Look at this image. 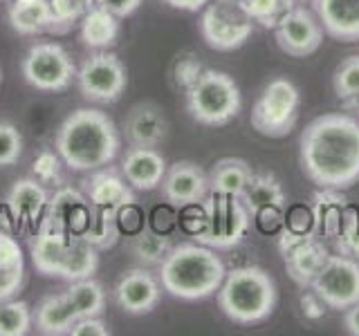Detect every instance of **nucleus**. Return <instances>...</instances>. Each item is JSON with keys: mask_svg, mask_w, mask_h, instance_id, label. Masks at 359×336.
<instances>
[{"mask_svg": "<svg viewBox=\"0 0 359 336\" xmlns=\"http://www.w3.org/2000/svg\"><path fill=\"white\" fill-rule=\"evenodd\" d=\"M48 190L36 177H22L16 179L14 186L7 193V206L11 216L20 222H34L48 206Z\"/></svg>", "mask_w": 359, "mask_h": 336, "instance_id": "nucleus-23", "label": "nucleus"}, {"mask_svg": "<svg viewBox=\"0 0 359 336\" xmlns=\"http://www.w3.org/2000/svg\"><path fill=\"white\" fill-rule=\"evenodd\" d=\"M278 251L283 255L287 276L303 289L312 285L330 258L328 246L317 233H294L285 227L278 233Z\"/></svg>", "mask_w": 359, "mask_h": 336, "instance_id": "nucleus-12", "label": "nucleus"}, {"mask_svg": "<svg viewBox=\"0 0 359 336\" xmlns=\"http://www.w3.org/2000/svg\"><path fill=\"white\" fill-rule=\"evenodd\" d=\"M187 110L202 126H227L238 117L243 97L227 72L205 70L198 81L187 90Z\"/></svg>", "mask_w": 359, "mask_h": 336, "instance_id": "nucleus-7", "label": "nucleus"}, {"mask_svg": "<svg viewBox=\"0 0 359 336\" xmlns=\"http://www.w3.org/2000/svg\"><path fill=\"white\" fill-rule=\"evenodd\" d=\"M162 298V283L160 278L153 276L149 269L137 267L126 272L115 287L117 305L133 316H144L151 314Z\"/></svg>", "mask_w": 359, "mask_h": 336, "instance_id": "nucleus-17", "label": "nucleus"}, {"mask_svg": "<svg viewBox=\"0 0 359 336\" xmlns=\"http://www.w3.org/2000/svg\"><path fill=\"white\" fill-rule=\"evenodd\" d=\"M25 283V255L22 246L9 233L0 231V300L14 298Z\"/></svg>", "mask_w": 359, "mask_h": 336, "instance_id": "nucleus-26", "label": "nucleus"}, {"mask_svg": "<svg viewBox=\"0 0 359 336\" xmlns=\"http://www.w3.org/2000/svg\"><path fill=\"white\" fill-rule=\"evenodd\" d=\"M285 229L294 233H314V218H312V206L306 204H294L285 213Z\"/></svg>", "mask_w": 359, "mask_h": 336, "instance_id": "nucleus-41", "label": "nucleus"}, {"mask_svg": "<svg viewBox=\"0 0 359 336\" xmlns=\"http://www.w3.org/2000/svg\"><path fill=\"white\" fill-rule=\"evenodd\" d=\"M7 18L20 36H39L52 27V5L50 0H11Z\"/></svg>", "mask_w": 359, "mask_h": 336, "instance_id": "nucleus-24", "label": "nucleus"}, {"mask_svg": "<svg viewBox=\"0 0 359 336\" xmlns=\"http://www.w3.org/2000/svg\"><path fill=\"white\" fill-rule=\"evenodd\" d=\"M65 296L70 300L76 318L101 316L106 309V291L93 276L72 280L70 287L65 289Z\"/></svg>", "mask_w": 359, "mask_h": 336, "instance_id": "nucleus-30", "label": "nucleus"}, {"mask_svg": "<svg viewBox=\"0 0 359 336\" xmlns=\"http://www.w3.org/2000/svg\"><path fill=\"white\" fill-rule=\"evenodd\" d=\"M357 115H359V108H357Z\"/></svg>", "mask_w": 359, "mask_h": 336, "instance_id": "nucleus-48", "label": "nucleus"}, {"mask_svg": "<svg viewBox=\"0 0 359 336\" xmlns=\"http://www.w3.org/2000/svg\"><path fill=\"white\" fill-rule=\"evenodd\" d=\"M173 249V242L166 233L153 231V229H142L128 240V251L130 255L144 267H160L162 260Z\"/></svg>", "mask_w": 359, "mask_h": 336, "instance_id": "nucleus-31", "label": "nucleus"}, {"mask_svg": "<svg viewBox=\"0 0 359 336\" xmlns=\"http://www.w3.org/2000/svg\"><path fill=\"white\" fill-rule=\"evenodd\" d=\"M90 211H93V204H90L83 190L74 186H59L48 200L39 229L83 235L90 220Z\"/></svg>", "mask_w": 359, "mask_h": 336, "instance_id": "nucleus-15", "label": "nucleus"}, {"mask_svg": "<svg viewBox=\"0 0 359 336\" xmlns=\"http://www.w3.org/2000/svg\"><path fill=\"white\" fill-rule=\"evenodd\" d=\"M52 5V27L50 31L63 34L70 29L74 22L81 20L97 3L95 0H50Z\"/></svg>", "mask_w": 359, "mask_h": 336, "instance_id": "nucleus-37", "label": "nucleus"}, {"mask_svg": "<svg viewBox=\"0 0 359 336\" xmlns=\"http://www.w3.org/2000/svg\"><path fill=\"white\" fill-rule=\"evenodd\" d=\"M202 72H205V67H202V63L198 61V56L191 52H184V54H180L173 63V83H175V88L187 92V90L198 81V76Z\"/></svg>", "mask_w": 359, "mask_h": 336, "instance_id": "nucleus-39", "label": "nucleus"}, {"mask_svg": "<svg viewBox=\"0 0 359 336\" xmlns=\"http://www.w3.org/2000/svg\"><path fill=\"white\" fill-rule=\"evenodd\" d=\"M312 11L328 36L344 43L359 41V0H312Z\"/></svg>", "mask_w": 359, "mask_h": 336, "instance_id": "nucleus-21", "label": "nucleus"}, {"mask_svg": "<svg viewBox=\"0 0 359 336\" xmlns=\"http://www.w3.org/2000/svg\"><path fill=\"white\" fill-rule=\"evenodd\" d=\"M276 45L287 56L294 59H306L314 54L323 43V25L319 16L310 11L308 7L297 5L287 16L274 27Z\"/></svg>", "mask_w": 359, "mask_h": 336, "instance_id": "nucleus-14", "label": "nucleus"}, {"mask_svg": "<svg viewBox=\"0 0 359 336\" xmlns=\"http://www.w3.org/2000/svg\"><path fill=\"white\" fill-rule=\"evenodd\" d=\"M76 83L81 94L93 104H115L128 83L126 65L112 52H97L76 70Z\"/></svg>", "mask_w": 359, "mask_h": 336, "instance_id": "nucleus-11", "label": "nucleus"}, {"mask_svg": "<svg viewBox=\"0 0 359 336\" xmlns=\"http://www.w3.org/2000/svg\"><path fill=\"white\" fill-rule=\"evenodd\" d=\"M299 160L319 188H351L359 182V121L330 112L312 119L301 132Z\"/></svg>", "mask_w": 359, "mask_h": 336, "instance_id": "nucleus-1", "label": "nucleus"}, {"mask_svg": "<svg viewBox=\"0 0 359 336\" xmlns=\"http://www.w3.org/2000/svg\"><path fill=\"white\" fill-rule=\"evenodd\" d=\"M121 173L135 190H155L162 184L166 162L155 148L130 146L121 157Z\"/></svg>", "mask_w": 359, "mask_h": 336, "instance_id": "nucleus-20", "label": "nucleus"}, {"mask_svg": "<svg viewBox=\"0 0 359 336\" xmlns=\"http://www.w3.org/2000/svg\"><path fill=\"white\" fill-rule=\"evenodd\" d=\"M344 328L351 334L359 336V300L348 309H344Z\"/></svg>", "mask_w": 359, "mask_h": 336, "instance_id": "nucleus-46", "label": "nucleus"}, {"mask_svg": "<svg viewBox=\"0 0 359 336\" xmlns=\"http://www.w3.org/2000/svg\"><path fill=\"white\" fill-rule=\"evenodd\" d=\"M160 186L168 204L187 209L191 204H200L209 195V173H205V168L196 162H175L166 166Z\"/></svg>", "mask_w": 359, "mask_h": 336, "instance_id": "nucleus-16", "label": "nucleus"}, {"mask_svg": "<svg viewBox=\"0 0 359 336\" xmlns=\"http://www.w3.org/2000/svg\"><path fill=\"white\" fill-rule=\"evenodd\" d=\"M332 244L337 253L359 260V206L357 204L348 202V206L344 209L341 229L332 238Z\"/></svg>", "mask_w": 359, "mask_h": 336, "instance_id": "nucleus-36", "label": "nucleus"}, {"mask_svg": "<svg viewBox=\"0 0 359 336\" xmlns=\"http://www.w3.org/2000/svg\"><path fill=\"white\" fill-rule=\"evenodd\" d=\"M99 7L108 9L110 14H115L117 18H126L140 9L142 0H95Z\"/></svg>", "mask_w": 359, "mask_h": 336, "instance_id": "nucleus-45", "label": "nucleus"}, {"mask_svg": "<svg viewBox=\"0 0 359 336\" xmlns=\"http://www.w3.org/2000/svg\"><path fill=\"white\" fill-rule=\"evenodd\" d=\"M54 146L67 168L76 173H90L115 160L121 141L115 121L106 112L79 108L61 123Z\"/></svg>", "mask_w": 359, "mask_h": 336, "instance_id": "nucleus-2", "label": "nucleus"}, {"mask_svg": "<svg viewBox=\"0 0 359 336\" xmlns=\"http://www.w3.org/2000/svg\"><path fill=\"white\" fill-rule=\"evenodd\" d=\"M241 200L250 216L263 209H285V190L272 173H254Z\"/></svg>", "mask_w": 359, "mask_h": 336, "instance_id": "nucleus-29", "label": "nucleus"}, {"mask_svg": "<svg viewBox=\"0 0 359 336\" xmlns=\"http://www.w3.org/2000/svg\"><path fill=\"white\" fill-rule=\"evenodd\" d=\"M254 31V20L243 0H209L200 18V34L211 50L233 52L243 48Z\"/></svg>", "mask_w": 359, "mask_h": 336, "instance_id": "nucleus-9", "label": "nucleus"}, {"mask_svg": "<svg viewBox=\"0 0 359 336\" xmlns=\"http://www.w3.org/2000/svg\"><path fill=\"white\" fill-rule=\"evenodd\" d=\"M83 238L97 246L99 251L110 249L119 240V211L110 206H95L90 211L88 227L83 231Z\"/></svg>", "mask_w": 359, "mask_h": 336, "instance_id": "nucleus-32", "label": "nucleus"}, {"mask_svg": "<svg viewBox=\"0 0 359 336\" xmlns=\"http://www.w3.org/2000/svg\"><path fill=\"white\" fill-rule=\"evenodd\" d=\"M198 209V227L191 235L196 242L211 249H233L245 240L252 227V216L241 197L209 190Z\"/></svg>", "mask_w": 359, "mask_h": 336, "instance_id": "nucleus-6", "label": "nucleus"}, {"mask_svg": "<svg viewBox=\"0 0 359 336\" xmlns=\"http://www.w3.org/2000/svg\"><path fill=\"white\" fill-rule=\"evenodd\" d=\"M168 7L173 9H182V11H198L205 7L209 0H164Z\"/></svg>", "mask_w": 359, "mask_h": 336, "instance_id": "nucleus-47", "label": "nucleus"}, {"mask_svg": "<svg viewBox=\"0 0 359 336\" xmlns=\"http://www.w3.org/2000/svg\"><path fill=\"white\" fill-rule=\"evenodd\" d=\"M332 90L346 110L359 108V54L344 59L332 74Z\"/></svg>", "mask_w": 359, "mask_h": 336, "instance_id": "nucleus-33", "label": "nucleus"}, {"mask_svg": "<svg viewBox=\"0 0 359 336\" xmlns=\"http://www.w3.org/2000/svg\"><path fill=\"white\" fill-rule=\"evenodd\" d=\"M299 305H301V314L306 316V321H321L330 309L328 305H325V300L312 287H308L306 294H301Z\"/></svg>", "mask_w": 359, "mask_h": 336, "instance_id": "nucleus-43", "label": "nucleus"}, {"mask_svg": "<svg viewBox=\"0 0 359 336\" xmlns=\"http://www.w3.org/2000/svg\"><path fill=\"white\" fill-rule=\"evenodd\" d=\"M32 175L41 184H54L59 186L63 179V160L56 150H41L36 160L32 162Z\"/></svg>", "mask_w": 359, "mask_h": 336, "instance_id": "nucleus-38", "label": "nucleus"}, {"mask_svg": "<svg viewBox=\"0 0 359 336\" xmlns=\"http://www.w3.org/2000/svg\"><path fill=\"white\" fill-rule=\"evenodd\" d=\"M119 18L108 9L95 5L81 18V41L90 50H108L117 43Z\"/></svg>", "mask_w": 359, "mask_h": 336, "instance_id": "nucleus-28", "label": "nucleus"}, {"mask_svg": "<svg viewBox=\"0 0 359 336\" xmlns=\"http://www.w3.org/2000/svg\"><path fill=\"white\" fill-rule=\"evenodd\" d=\"M243 5L254 22L265 29H274L287 16V11L297 7V0H243Z\"/></svg>", "mask_w": 359, "mask_h": 336, "instance_id": "nucleus-35", "label": "nucleus"}, {"mask_svg": "<svg viewBox=\"0 0 359 336\" xmlns=\"http://www.w3.org/2000/svg\"><path fill=\"white\" fill-rule=\"evenodd\" d=\"M252 220L258 227V231L265 233V235H272V233L283 229L285 213H283V209H263V211H256L252 216Z\"/></svg>", "mask_w": 359, "mask_h": 336, "instance_id": "nucleus-42", "label": "nucleus"}, {"mask_svg": "<svg viewBox=\"0 0 359 336\" xmlns=\"http://www.w3.org/2000/svg\"><path fill=\"white\" fill-rule=\"evenodd\" d=\"M121 130L130 146L155 148V146H160L166 139L168 121L164 117V110L157 104H153V101H140V104H135L126 112Z\"/></svg>", "mask_w": 359, "mask_h": 336, "instance_id": "nucleus-19", "label": "nucleus"}, {"mask_svg": "<svg viewBox=\"0 0 359 336\" xmlns=\"http://www.w3.org/2000/svg\"><path fill=\"white\" fill-rule=\"evenodd\" d=\"M346 206L348 200L339 188H319L312 195L314 233L323 240H332L341 229V218Z\"/></svg>", "mask_w": 359, "mask_h": 336, "instance_id": "nucleus-22", "label": "nucleus"}, {"mask_svg": "<svg viewBox=\"0 0 359 336\" xmlns=\"http://www.w3.org/2000/svg\"><path fill=\"white\" fill-rule=\"evenodd\" d=\"M81 190L95 206H110V209H130L135 206V190L126 182L121 168H112L110 164L97 171H90V177L81 182Z\"/></svg>", "mask_w": 359, "mask_h": 336, "instance_id": "nucleus-18", "label": "nucleus"}, {"mask_svg": "<svg viewBox=\"0 0 359 336\" xmlns=\"http://www.w3.org/2000/svg\"><path fill=\"white\" fill-rule=\"evenodd\" d=\"M276 285L263 267H238L224 274L218 289V307L229 321L256 325L272 316L276 307Z\"/></svg>", "mask_w": 359, "mask_h": 336, "instance_id": "nucleus-4", "label": "nucleus"}, {"mask_svg": "<svg viewBox=\"0 0 359 336\" xmlns=\"http://www.w3.org/2000/svg\"><path fill=\"white\" fill-rule=\"evenodd\" d=\"M301 3H306V0H301Z\"/></svg>", "mask_w": 359, "mask_h": 336, "instance_id": "nucleus-49", "label": "nucleus"}, {"mask_svg": "<svg viewBox=\"0 0 359 336\" xmlns=\"http://www.w3.org/2000/svg\"><path fill=\"white\" fill-rule=\"evenodd\" d=\"M254 177L252 166L241 157H222L209 171V190L241 197Z\"/></svg>", "mask_w": 359, "mask_h": 336, "instance_id": "nucleus-27", "label": "nucleus"}, {"mask_svg": "<svg viewBox=\"0 0 359 336\" xmlns=\"http://www.w3.org/2000/svg\"><path fill=\"white\" fill-rule=\"evenodd\" d=\"M330 309H348L359 300V260L348 255H330L310 285Z\"/></svg>", "mask_w": 359, "mask_h": 336, "instance_id": "nucleus-13", "label": "nucleus"}, {"mask_svg": "<svg viewBox=\"0 0 359 336\" xmlns=\"http://www.w3.org/2000/svg\"><path fill=\"white\" fill-rule=\"evenodd\" d=\"M22 76L41 92H63L76 78V67L63 45L36 43L22 59Z\"/></svg>", "mask_w": 359, "mask_h": 336, "instance_id": "nucleus-10", "label": "nucleus"}, {"mask_svg": "<svg viewBox=\"0 0 359 336\" xmlns=\"http://www.w3.org/2000/svg\"><path fill=\"white\" fill-rule=\"evenodd\" d=\"M70 334L72 336H108L110 330L99 316H88V318H76Z\"/></svg>", "mask_w": 359, "mask_h": 336, "instance_id": "nucleus-44", "label": "nucleus"}, {"mask_svg": "<svg viewBox=\"0 0 359 336\" xmlns=\"http://www.w3.org/2000/svg\"><path fill=\"white\" fill-rule=\"evenodd\" d=\"M299 88L287 78H272L252 108V128L269 139L287 137L299 121Z\"/></svg>", "mask_w": 359, "mask_h": 336, "instance_id": "nucleus-8", "label": "nucleus"}, {"mask_svg": "<svg viewBox=\"0 0 359 336\" xmlns=\"http://www.w3.org/2000/svg\"><path fill=\"white\" fill-rule=\"evenodd\" d=\"M22 137L20 130L9 121H0V166H11L20 160Z\"/></svg>", "mask_w": 359, "mask_h": 336, "instance_id": "nucleus-40", "label": "nucleus"}, {"mask_svg": "<svg viewBox=\"0 0 359 336\" xmlns=\"http://www.w3.org/2000/svg\"><path fill=\"white\" fill-rule=\"evenodd\" d=\"M29 255L39 274L61 278L67 283L93 276L99 267V249L83 235L50 229H39L34 235L29 242Z\"/></svg>", "mask_w": 359, "mask_h": 336, "instance_id": "nucleus-5", "label": "nucleus"}, {"mask_svg": "<svg viewBox=\"0 0 359 336\" xmlns=\"http://www.w3.org/2000/svg\"><path fill=\"white\" fill-rule=\"evenodd\" d=\"M76 321V314L67 300L65 291L63 294H50L45 296L36 309H34V325L41 334L48 336H63L70 334L72 325Z\"/></svg>", "mask_w": 359, "mask_h": 336, "instance_id": "nucleus-25", "label": "nucleus"}, {"mask_svg": "<svg viewBox=\"0 0 359 336\" xmlns=\"http://www.w3.org/2000/svg\"><path fill=\"white\" fill-rule=\"evenodd\" d=\"M34 325V312L25 300H0V336H25Z\"/></svg>", "mask_w": 359, "mask_h": 336, "instance_id": "nucleus-34", "label": "nucleus"}, {"mask_svg": "<svg viewBox=\"0 0 359 336\" xmlns=\"http://www.w3.org/2000/svg\"><path fill=\"white\" fill-rule=\"evenodd\" d=\"M224 274V262L216 255V249L200 242H187L173 246L162 260L160 278L162 289L180 300H205L220 289Z\"/></svg>", "mask_w": 359, "mask_h": 336, "instance_id": "nucleus-3", "label": "nucleus"}]
</instances>
